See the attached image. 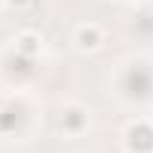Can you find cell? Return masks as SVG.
<instances>
[{
	"mask_svg": "<svg viewBox=\"0 0 153 153\" xmlns=\"http://www.w3.org/2000/svg\"><path fill=\"white\" fill-rule=\"evenodd\" d=\"M99 42H102V33H99L96 24L78 30V45H81V48H99Z\"/></svg>",
	"mask_w": 153,
	"mask_h": 153,
	"instance_id": "1",
	"label": "cell"
}]
</instances>
